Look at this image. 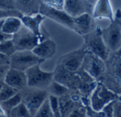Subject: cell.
I'll return each mask as SVG.
<instances>
[{
	"mask_svg": "<svg viewBox=\"0 0 121 117\" xmlns=\"http://www.w3.org/2000/svg\"><path fill=\"white\" fill-rule=\"evenodd\" d=\"M105 63L106 71L101 82L111 90L121 96V48L111 52Z\"/></svg>",
	"mask_w": 121,
	"mask_h": 117,
	"instance_id": "1",
	"label": "cell"
},
{
	"mask_svg": "<svg viewBox=\"0 0 121 117\" xmlns=\"http://www.w3.org/2000/svg\"><path fill=\"white\" fill-rule=\"evenodd\" d=\"M101 28L98 26L93 31L82 36L84 43V46L86 51L90 52L102 60L106 61L111 53V51L107 48L102 36Z\"/></svg>",
	"mask_w": 121,
	"mask_h": 117,
	"instance_id": "2",
	"label": "cell"
},
{
	"mask_svg": "<svg viewBox=\"0 0 121 117\" xmlns=\"http://www.w3.org/2000/svg\"><path fill=\"white\" fill-rule=\"evenodd\" d=\"M119 98V95L111 90L102 82H97L90 94L89 105L95 112L101 111L106 105Z\"/></svg>",
	"mask_w": 121,
	"mask_h": 117,
	"instance_id": "3",
	"label": "cell"
},
{
	"mask_svg": "<svg viewBox=\"0 0 121 117\" xmlns=\"http://www.w3.org/2000/svg\"><path fill=\"white\" fill-rule=\"evenodd\" d=\"M20 93L22 102L28 108L33 117L49 97L48 90L38 89L28 86L21 91Z\"/></svg>",
	"mask_w": 121,
	"mask_h": 117,
	"instance_id": "4",
	"label": "cell"
},
{
	"mask_svg": "<svg viewBox=\"0 0 121 117\" xmlns=\"http://www.w3.org/2000/svg\"><path fill=\"white\" fill-rule=\"evenodd\" d=\"M37 64L25 71L28 80V86L30 87L48 90L53 81V71H45Z\"/></svg>",
	"mask_w": 121,
	"mask_h": 117,
	"instance_id": "5",
	"label": "cell"
},
{
	"mask_svg": "<svg viewBox=\"0 0 121 117\" xmlns=\"http://www.w3.org/2000/svg\"><path fill=\"white\" fill-rule=\"evenodd\" d=\"M47 38L48 37H46L44 33L41 36H37L23 26L12 36V40L16 50H33L39 43Z\"/></svg>",
	"mask_w": 121,
	"mask_h": 117,
	"instance_id": "6",
	"label": "cell"
},
{
	"mask_svg": "<svg viewBox=\"0 0 121 117\" xmlns=\"http://www.w3.org/2000/svg\"><path fill=\"white\" fill-rule=\"evenodd\" d=\"M44 61L32 50H16L10 57L9 68L25 72L37 64H42Z\"/></svg>",
	"mask_w": 121,
	"mask_h": 117,
	"instance_id": "7",
	"label": "cell"
},
{
	"mask_svg": "<svg viewBox=\"0 0 121 117\" xmlns=\"http://www.w3.org/2000/svg\"><path fill=\"white\" fill-rule=\"evenodd\" d=\"M81 68L96 82H101L106 71V63L101 58L87 51Z\"/></svg>",
	"mask_w": 121,
	"mask_h": 117,
	"instance_id": "8",
	"label": "cell"
},
{
	"mask_svg": "<svg viewBox=\"0 0 121 117\" xmlns=\"http://www.w3.org/2000/svg\"><path fill=\"white\" fill-rule=\"evenodd\" d=\"M105 44L111 52L121 48V18L116 17L110 25L101 30Z\"/></svg>",
	"mask_w": 121,
	"mask_h": 117,
	"instance_id": "9",
	"label": "cell"
},
{
	"mask_svg": "<svg viewBox=\"0 0 121 117\" xmlns=\"http://www.w3.org/2000/svg\"><path fill=\"white\" fill-rule=\"evenodd\" d=\"M39 13L45 16L46 18L52 19L59 24L65 26L66 28L77 32L76 26L74 21V18L69 16L64 10L54 9L41 3L39 9Z\"/></svg>",
	"mask_w": 121,
	"mask_h": 117,
	"instance_id": "10",
	"label": "cell"
},
{
	"mask_svg": "<svg viewBox=\"0 0 121 117\" xmlns=\"http://www.w3.org/2000/svg\"><path fill=\"white\" fill-rule=\"evenodd\" d=\"M86 52V48L82 45L77 50L71 51L60 56L56 64L60 65L72 72L78 71L82 68Z\"/></svg>",
	"mask_w": 121,
	"mask_h": 117,
	"instance_id": "11",
	"label": "cell"
},
{
	"mask_svg": "<svg viewBox=\"0 0 121 117\" xmlns=\"http://www.w3.org/2000/svg\"><path fill=\"white\" fill-rule=\"evenodd\" d=\"M94 4L87 0H65L64 11L72 18L84 14L92 15Z\"/></svg>",
	"mask_w": 121,
	"mask_h": 117,
	"instance_id": "12",
	"label": "cell"
},
{
	"mask_svg": "<svg viewBox=\"0 0 121 117\" xmlns=\"http://www.w3.org/2000/svg\"><path fill=\"white\" fill-rule=\"evenodd\" d=\"M4 82L19 92L28 87V80L26 72L11 68L8 70Z\"/></svg>",
	"mask_w": 121,
	"mask_h": 117,
	"instance_id": "13",
	"label": "cell"
},
{
	"mask_svg": "<svg viewBox=\"0 0 121 117\" xmlns=\"http://www.w3.org/2000/svg\"><path fill=\"white\" fill-rule=\"evenodd\" d=\"M74 21L77 29L76 33L81 36L86 35L98 27L96 23L95 18L91 14L88 13L74 18Z\"/></svg>",
	"mask_w": 121,
	"mask_h": 117,
	"instance_id": "14",
	"label": "cell"
},
{
	"mask_svg": "<svg viewBox=\"0 0 121 117\" xmlns=\"http://www.w3.org/2000/svg\"><path fill=\"white\" fill-rule=\"evenodd\" d=\"M32 51L40 59L46 60L52 58L55 55L57 45L52 39L47 38L39 43Z\"/></svg>",
	"mask_w": 121,
	"mask_h": 117,
	"instance_id": "15",
	"label": "cell"
},
{
	"mask_svg": "<svg viewBox=\"0 0 121 117\" xmlns=\"http://www.w3.org/2000/svg\"><path fill=\"white\" fill-rule=\"evenodd\" d=\"M93 17L96 19L107 18L111 21L115 19L114 12L110 0H97L94 4Z\"/></svg>",
	"mask_w": 121,
	"mask_h": 117,
	"instance_id": "16",
	"label": "cell"
},
{
	"mask_svg": "<svg viewBox=\"0 0 121 117\" xmlns=\"http://www.w3.org/2000/svg\"><path fill=\"white\" fill-rule=\"evenodd\" d=\"M45 18V16L38 12L35 14L23 15L21 19L23 26L27 29L37 36H41L43 34L41 31V24Z\"/></svg>",
	"mask_w": 121,
	"mask_h": 117,
	"instance_id": "17",
	"label": "cell"
},
{
	"mask_svg": "<svg viewBox=\"0 0 121 117\" xmlns=\"http://www.w3.org/2000/svg\"><path fill=\"white\" fill-rule=\"evenodd\" d=\"M72 92L73 91L70 90L67 94L58 98L61 117H68L76 108L79 107H77V100L73 99Z\"/></svg>",
	"mask_w": 121,
	"mask_h": 117,
	"instance_id": "18",
	"label": "cell"
},
{
	"mask_svg": "<svg viewBox=\"0 0 121 117\" xmlns=\"http://www.w3.org/2000/svg\"><path fill=\"white\" fill-rule=\"evenodd\" d=\"M16 7L23 15L35 14L39 12L40 0H15Z\"/></svg>",
	"mask_w": 121,
	"mask_h": 117,
	"instance_id": "19",
	"label": "cell"
},
{
	"mask_svg": "<svg viewBox=\"0 0 121 117\" xmlns=\"http://www.w3.org/2000/svg\"><path fill=\"white\" fill-rule=\"evenodd\" d=\"M23 26L22 21L20 17L10 16L4 20L1 31L8 35L13 36Z\"/></svg>",
	"mask_w": 121,
	"mask_h": 117,
	"instance_id": "20",
	"label": "cell"
},
{
	"mask_svg": "<svg viewBox=\"0 0 121 117\" xmlns=\"http://www.w3.org/2000/svg\"><path fill=\"white\" fill-rule=\"evenodd\" d=\"M48 91L49 92V94L53 95V96L59 98V97L67 94L70 91V90L69 88H67L66 86H65L53 80V81L49 86Z\"/></svg>",
	"mask_w": 121,
	"mask_h": 117,
	"instance_id": "21",
	"label": "cell"
},
{
	"mask_svg": "<svg viewBox=\"0 0 121 117\" xmlns=\"http://www.w3.org/2000/svg\"><path fill=\"white\" fill-rule=\"evenodd\" d=\"M18 92H20L18 91L16 89L12 87L11 86L3 82V84L0 89V102L9 99V98L12 97Z\"/></svg>",
	"mask_w": 121,
	"mask_h": 117,
	"instance_id": "22",
	"label": "cell"
},
{
	"mask_svg": "<svg viewBox=\"0 0 121 117\" xmlns=\"http://www.w3.org/2000/svg\"><path fill=\"white\" fill-rule=\"evenodd\" d=\"M9 117H33V115L25 104L21 102L9 112Z\"/></svg>",
	"mask_w": 121,
	"mask_h": 117,
	"instance_id": "23",
	"label": "cell"
},
{
	"mask_svg": "<svg viewBox=\"0 0 121 117\" xmlns=\"http://www.w3.org/2000/svg\"><path fill=\"white\" fill-rule=\"evenodd\" d=\"M22 102V99H21V93L18 92L12 97L9 98V99L4 101L1 103L4 109L6 110V112L9 114V112L16 106H18L19 104Z\"/></svg>",
	"mask_w": 121,
	"mask_h": 117,
	"instance_id": "24",
	"label": "cell"
},
{
	"mask_svg": "<svg viewBox=\"0 0 121 117\" xmlns=\"http://www.w3.org/2000/svg\"><path fill=\"white\" fill-rule=\"evenodd\" d=\"M16 48L12 40V38L6 40L0 43V52L9 57H11L15 52Z\"/></svg>",
	"mask_w": 121,
	"mask_h": 117,
	"instance_id": "25",
	"label": "cell"
},
{
	"mask_svg": "<svg viewBox=\"0 0 121 117\" xmlns=\"http://www.w3.org/2000/svg\"><path fill=\"white\" fill-rule=\"evenodd\" d=\"M33 117H55L51 109L48 99L40 107Z\"/></svg>",
	"mask_w": 121,
	"mask_h": 117,
	"instance_id": "26",
	"label": "cell"
},
{
	"mask_svg": "<svg viewBox=\"0 0 121 117\" xmlns=\"http://www.w3.org/2000/svg\"><path fill=\"white\" fill-rule=\"evenodd\" d=\"M48 100L50 102V105L51 109L55 117H61L60 109V104H59V99L57 97L53 95L49 94Z\"/></svg>",
	"mask_w": 121,
	"mask_h": 117,
	"instance_id": "27",
	"label": "cell"
},
{
	"mask_svg": "<svg viewBox=\"0 0 121 117\" xmlns=\"http://www.w3.org/2000/svg\"><path fill=\"white\" fill-rule=\"evenodd\" d=\"M23 14L16 9H11V10H5V9H0V21L4 20L10 16H18L21 17Z\"/></svg>",
	"mask_w": 121,
	"mask_h": 117,
	"instance_id": "28",
	"label": "cell"
},
{
	"mask_svg": "<svg viewBox=\"0 0 121 117\" xmlns=\"http://www.w3.org/2000/svg\"><path fill=\"white\" fill-rule=\"evenodd\" d=\"M42 3L54 9L64 10L65 0H42Z\"/></svg>",
	"mask_w": 121,
	"mask_h": 117,
	"instance_id": "29",
	"label": "cell"
},
{
	"mask_svg": "<svg viewBox=\"0 0 121 117\" xmlns=\"http://www.w3.org/2000/svg\"><path fill=\"white\" fill-rule=\"evenodd\" d=\"M0 9H16L15 0H0Z\"/></svg>",
	"mask_w": 121,
	"mask_h": 117,
	"instance_id": "30",
	"label": "cell"
},
{
	"mask_svg": "<svg viewBox=\"0 0 121 117\" xmlns=\"http://www.w3.org/2000/svg\"><path fill=\"white\" fill-rule=\"evenodd\" d=\"M113 117H121V99L120 97L113 102Z\"/></svg>",
	"mask_w": 121,
	"mask_h": 117,
	"instance_id": "31",
	"label": "cell"
},
{
	"mask_svg": "<svg viewBox=\"0 0 121 117\" xmlns=\"http://www.w3.org/2000/svg\"><path fill=\"white\" fill-rule=\"evenodd\" d=\"M68 117H87L86 109L83 107H78Z\"/></svg>",
	"mask_w": 121,
	"mask_h": 117,
	"instance_id": "32",
	"label": "cell"
},
{
	"mask_svg": "<svg viewBox=\"0 0 121 117\" xmlns=\"http://www.w3.org/2000/svg\"><path fill=\"white\" fill-rule=\"evenodd\" d=\"M4 20L0 21V43L4 41V40H6L11 39V38H12V36H11V35H8V34H6V33H4L1 31V26H2Z\"/></svg>",
	"mask_w": 121,
	"mask_h": 117,
	"instance_id": "33",
	"label": "cell"
},
{
	"mask_svg": "<svg viewBox=\"0 0 121 117\" xmlns=\"http://www.w3.org/2000/svg\"><path fill=\"white\" fill-rule=\"evenodd\" d=\"M9 69V65H0V82L4 81L5 75Z\"/></svg>",
	"mask_w": 121,
	"mask_h": 117,
	"instance_id": "34",
	"label": "cell"
},
{
	"mask_svg": "<svg viewBox=\"0 0 121 117\" xmlns=\"http://www.w3.org/2000/svg\"><path fill=\"white\" fill-rule=\"evenodd\" d=\"M9 63H10V57H9L0 52V65H9Z\"/></svg>",
	"mask_w": 121,
	"mask_h": 117,
	"instance_id": "35",
	"label": "cell"
},
{
	"mask_svg": "<svg viewBox=\"0 0 121 117\" xmlns=\"http://www.w3.org/2000/svg\"><path fill=\"white\" fill-rule=\"evenodd\" d=\"M0 117H9V113L0 102Z\"/></svg>",
	"mask_w": 121,
	"mask_h": 117,
	"instance_id": "36",
	"label": "cell"
},
{
	"mask_svg": "<svg viewBox=\"0 0 121 117\" xmlns=\"http://www.w3.org/2000/svg\"><path fill=\"white\" fill-rule=\"evenodd\" d=\"M87 1H89V2H91V3H92L93 4H94L96 2V1H97V0H87Z\"/></svg>",
	"mask_w": 121,
	"mask_h": 117,
	"instance_id": "37",
	"label": "cell"
},
{
	"mask_svg": "<svg viewBox=\"0 0 121 117\" xmlns=\"http://www.w3.org/2000/svg\"><path fill=\"white\" fill-rule=\"evenodd\" d=\"M3 82H4V81L0 82V89H1V85H2V84H3Z\"/></svg>",
	"mask_w": 121,
	"mask_h": 117,
	"instance_id": "38",
	"label": "cell"
},
{
	"mask_svg": "<svg viewBox=\"0 0 121 117\" xmlns=\"http://www.w3.org/2000/svg\"><path fill=\"white\" fill-rule=\"evenodd\" d=\"M40 1H42V0H40Z\"/></svg>",
	"mask_w": 121,
	"mask_h": 117,
	"instance_id": "39",
	"label": "cell"
},
{
	"mask_svg": "<svg viewBox=\"0 0 121 117\" xmlns=\"http://www.w3.org/2000/svg\"></svg>",
	"mask_w": 121,
	"mask_h": 117,
	"instance_id": "40",
	"label": "cell"
}]
</instances>
